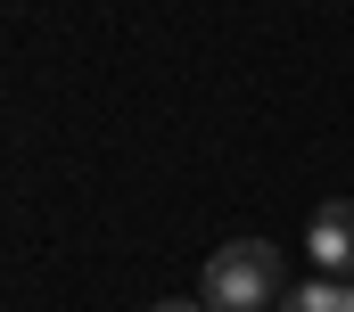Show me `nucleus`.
Listing matches in <instances>:
<instances>
[{
  "mask_svg": "<svg viewBox=\"0 0 354 312\" xmlns=\"http://www.w3.org/2000/svg\"><path fill=\"white\" fill-rule=\"evenodd\" d=\"M280 304V246L231 238L206 255V312H272Z\"/></svg>",
  "mask_w": 354,
  "mask_h": 312,
  "instance_id": "obj_1",
  "label": "nucleus"
},
{
  "mask_svg": "<svg viewBox=\"0 0 354 312\" xmlns=\"http://www.w3.org/2000/svg\"><path fill=\"white\" fill-rule=\"evenodd\" d=\"M305 255L338 280V271H354V197H330L322 214H313V231H305Z\"/></svg>",
  "mask_w": 354,
  "mask_h": 312,
  "instance_id": "obj_2",
  "label": "nucleus"
},
{
  "mask_svg": "<svg viewBox=\"0 0 354 312\" xmlns=\"http://www.w3.org/2000/svg\"><path fill=\"white\" fill-rule=\"evenodd\" d=\"M288 312H346V280H305V288H288Z\"/></svg>",
  "mask_w": 354,
  "mask_h": 312,
  "instance_id": "obj_3",
  "label": "nucleus"
},
{
  "mask_svg": "<svg viewBox=\"0 0 354 312\" xmlns=\"http://www.w3.org/2000/svg\"><path fill=\"white\" fill-rule=\"evenodd\" d=\"M157 312H206V304H157Z\"/></svg>",
  "mask_w": 354,
  "mask_h": 312,
  "instance_id": "obj_4",
  "label": "nucleus"
},
{
  "mask_svg": "<svg viewBox=\"0 0 354 312\" xmlns=\"http://www.w3.org/2000/svg\"><path fill=\"white\" fill-rule=\"evenodd\" d=\"M346 312H354V280H346Z\"/></svg>",
  "mask_w": 354,
  "mask_h": 312,
  "instance_id": "obj_5",
  "label": "nucleus"
}]
</instances>
